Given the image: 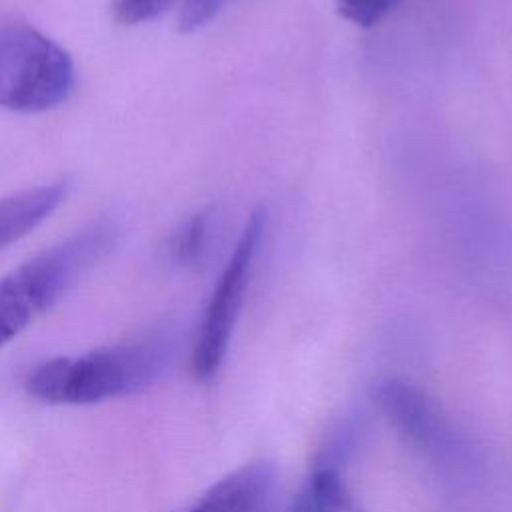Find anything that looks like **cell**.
Segmentation results:
<instances>
[{
	"label": "cell",
	"instance_id": "obj_1",
	"mask_svg": "<svg viewBox=\"0 0 512 512\" xmlns=\"http://www.w3.org/2000/svg\"><path fill=\"white\" fill-rule=\"evenodd\" d=\"M170 358L172 344L166 338L58 356L38 364L28 374L26 388L46 404H94L146 390L162 378Z\"/></svg>",
	"mask_w": 512,
	"mask_h": 512
},
{
	"label": "cell",
	"instance_id": "obj_2",
	"mask_svg": "<svg viewBox=\"0 0 512 512\" xmlns=\"http://www.w3.org/2000/svg\"><path fill=\"white\" fill-rule=\"evenodd\" d=\"M118 234L120 228L114 222H94L0 278V348L60 300L92 264L106 256L114 248Z\"/></svg>",
	"mask_w": 512,
	"mask_h": 512
},
{
	"label": "cell",
	"instance_id": "obj_3",
	"mask_svg": "<svg viewBox=\"0 0 512 512\" xmlns=\"http://www.w3.org/2000/svg\"><path fill=\"white\" fill-rule=\"evenodd\" d=\"M74 88V64L42 32L10 24L0 28V108L36 114L62 104Z\"/></svg>",
	"mask_w": 512,
	"mask_h": 512
},
{
	"label": "cell",
	"instance_id": "obj_4",
	"mask_svg": "<svg viewBox=\"0 0 512 512\" xmlns=\"http://www.w3.org/2000/svg\"><path fill=\"white\" fill-rule=\"evenodd\" d=\"M264 234L266 212L258 208L248 216L204 310L192 352V370L200 380H210L224 362Z\"/></svg>",
	"mask_w": 512,
	"mask_h": 512
},
{
	"label": "cell",
	"instance_id": "obj_5",
	"mask_svg": "<svg viewBox=\"0 0 512 512\" xmlns=\"http://www.w3.org/2000/svg\"><path fill=\"white\" fill-rule=\"evenodd\" d=\"M376 398L382 412L414 446L436 458L454 452V430L418 388L402 380H386L376 388Z\"/></svg>",
	"mask_w": 512,
	"mask_h": 512
},
{
	"label": "cell",
	"instance_id": "obj_6",
	"mask_svg": "<svg viewBox=\"0 0 512 512\" xmlns=\"http://www.w3.org/2000/svg\"><path fill=\"white\" fill-rule=\"evenodd\" d=\"M274 484L270 464H246L218 480L188 512H268Z\"/></svg>",
	"mask_w": 512,
	"mask_h": 512
},
{
	"label": "cell",
	"instance_id": "obj_7",
	"mask_svg": "<svg viewBox=\"0 0 512 512\" xmlns=\"http://www.w3.org/2000/svg\"><path fill=\"white\" fill-rule=\"evenodd\" d=\"M66 182H50L0 198V250L30 234L66 198Z\"/></svg>",
	"mask_w": 512,
	"mask_h": 512
},
{
	"label": "cell",
	"instance_id": "obj_8",
	"mask_svg": "<svg viewBox=\"0 0 512 512\" xmlns=\"http://www.w3.org/2000/svg\"><path fill=\"white\" fill-rule=\"evenodd\" d=\"M344 490L346 482L340 472L332 466H322L306 480L290 512H330Z\"/></svg>",
	"mask_w": 512,
	"mask_h": 512
},
{
	"label": "cell",
	"instance_id": "obj_9",
	"mask_svg": "<svg viewBox=\"0 0 512 512\" xmlns=\"http://www.w3.org/2000/svg\"><path fill=\"white\" fill-rule=\"evenodd\" d=\"M210 234V216L206 212L194 214L172 238L170 256L174 262L182 266H190L198 262L206 250Z\"/></svg>",
	"mask_w": 512,
	"mask_h": 512
},
{
	"label": "cell",
	"instance_id": "obj_10",
	"mask_svg": "<svg viewBox=\"0 0 512 512\" xmlns=\"http://www.w3.org/2000/svg\"><path fill=\"white\" fill-rule=\"evenodd\" d=\"M400 0H336V8L348 22L370 28L382 22Z\"/></svg>",
	"mask_w": 512,
	"mask_h": 512
},
{
	"label": "cell",
	"instance_id": "obj_11",
	"mask_svg": "<svg viewBox=\"0 0 512 512\" xmlns=\"http://www.w3.org/2000/svg\"><path fill=\"white\" fill-rule=\"evenodd\" d=\"M172 0H116V14L124 24H142L160 16Z\"/></svg>",
	"mask_w": 512,
	"mask_h": 512
},
{
	"label": "cell",
	"instance_id": "obj_12",
	"mask_svg": "<svg viewBox=\"0 0 512 512\" xmlns=\"http://www.w3.org/2000/svg\"><path fill=\"white\" fill-rule=\"evenodd\" d=\"M228 0H184L180 10V28L184 32L206 26Z\"/></svg>",
	"mask_w": 512,
	"mask_h": 512
},
{
	"label": "cell",
	"instance_id": "obj_13",
	"mask_svg": "<svg viewBox=\"0 0 512 512\" xmlns=\"http://www.w3.org/2000/svg\"><path fill=\"white\" fill-rule=\"evenodd\" d=\"M330 512H362L360 508H358V504L354 502V498L350 496V492H348V488L338 496V500H336V504L332 506V510Z\"/></svg>",
	"mask_w": 512,
	"mask_h": 512
}]
</instances>
